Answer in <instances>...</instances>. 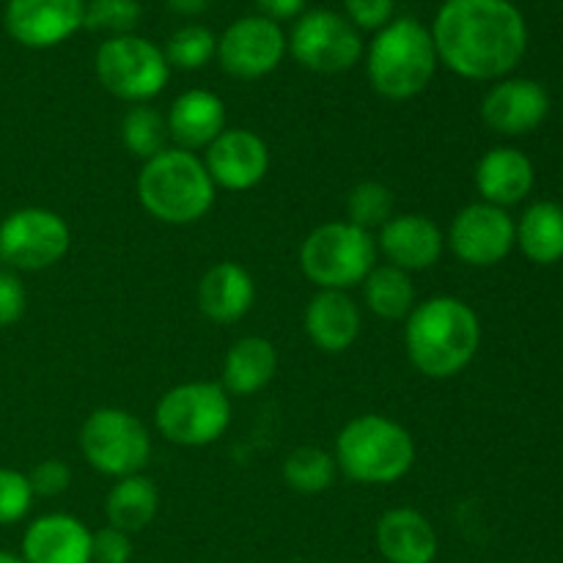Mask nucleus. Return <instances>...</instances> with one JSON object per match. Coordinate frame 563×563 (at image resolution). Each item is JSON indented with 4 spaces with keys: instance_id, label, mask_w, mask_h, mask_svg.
Listing matches in <instances>:
<instances>
[{
    "instance_id": "nucleus-12",
    "label": "nucleus",
    "mask_w": 563,
    "mask_h": 563,
    "mask_svg": "<svg viewBox=\"0 0 563 563\" xmlns=\"http://www.w3.org/2000/svg\"><path fill=\"white\" fill-rule=\"evenodd\" d=\"M445 245L467 267H495L517 245L515 220L506 209L493 207L487 201L467 203L451 220Z\"/></svg>"
},
{
    "instance_id": "nucleus-26",
    "label": "nucleus",
    "mask_w": 563,
    "mask_h": 563,
    "mask_svg": "<svg viewBox=\"0 0 563 563\" xmlns=\"http://www.w3.org/2000/svg\"><path fill=\"white\" fill-rule=\"evenodd\" d=\"M159 511V493L152 478L146 476H126L115 478L104 498V517L110 528H119L124 533H137L154 522Z\"/></svg>"
},
{
    "instance_id": "nucleus-4",
    "label": "nucleus",
    "mask_w": 563,
    "mask_h": 563,
    "mask_svg": "<svg viewBox=\"0 0 563 563\" xmlns=\"http://www.w3.org/2000/svg\"><path fill=\"white\" fill-rule=\"evenodd\" d=\"M438 64L432 31L412 16H399L379 27L368 44L366 75L379 97L407 102L427 91Z\"/></svg>"
},
{
    "instance_id": "nucleus-35",
    "label": "nucleus",
    "mask_w": 563,
    "mask_h": 563,
    "mask_svg": "<svg viewBox=\"0 0 563 563\" xmlns=\"http://www.w3.org/2000/svg\"><path fill=\"white\" fill-rule=\"evenodd\" d=\"M132 539L119 528L104 526L102 531L91 533V563H130Z\"/></svg>"
},
{
    "instance_id": "nucleus-27",
    "label": "nucleus",
    "mask_w": 563,
    "mask_h": 563,
    "mask_svg": "<svg viewBox=\"0 0 563 563\" xmlns=\"http://www.w3.org/2000/svg\"><path fill=\"white\" fill-rule=\"evenodd\" d=\"M363 300H366L368 311L379 319H407L416 308V286H412L410 273L394 267V264H383L368 273L363 280Z\"/></svg>"
},
{
    "instance_id": "nucleus-5",
    "label": "nucleus",
    "mask_w": 563,
    "mask_h": 563,
    "mask_svg": "<svg viewBox=\"0 0 563 563\" xmlns=\"http://www.w3.org/2000/svg\"><path fill=\"white\" fill-rule=\"evenodd\" d=\"M333 456L339 471L355 484L388 487L416 465V440L394 418L368 412L341 429Z\"/></svg>"
},
{
    "instance_id": "nucleus-21",
    "label": "nucleus",
    "mask_w": 563,
    "mask_h": 563,
    "mask_svg": "<svg viewBox=\"0 0 563 563\" xmlns=\"http://www.w3.org/2000/svg\"><path fill=\"white\" fill-rule=\"evenodd\" d=\"M377 550L388 563H434L438 533L421 511L410 506L388 509L377 520Z\"/></svg>"
},
{
    "instance_id": "nucleus-22",
    "label": "nucleus",
    "mask_w": 563,
    "mask_h": 563,
    "mask_svg": "<svg viewBox=\"0 0 563 563\" xmlns=\"http://www.w3.org/2000/svg\"><path fill=\"white\" fill-rule=\"evenodd\" d=\"M165 124H168V137L176 143V148L198 152V148H207L225 130V104L214 91L190 88L174 99Z\"/></svg>"
},
{
    "instance_id": "nucleus-34",
    "label": "nucleus",
    "mask_w": 563,
    "mask_h": 563,
    "mask_svg": "<svg viewBox=\"0 0 563 563\" xmlns=\"http://www.w3.org/2000/svg\"><path fill=\"white\" fill-rule=\"evenodd\" d=\"M27 291L20 275L9 267H0V328H11L25 317Z\"/></svg>"
},
{
    "instance_id": "nucleus-23",
    "label": "nucleus",
    "mask_w": 563,
    "mask_h": 563,
    "mask_svg": "<svg viewBox=\"0 0 563 563\" xmlns=\"http://www.w3.org/2000/svg\"><path fill=\"white\" fill-rule=\"evenodd\" d=\"M537 181V170L528 154L515 146H495L478 159L476 187L482 198L493 207H515L526 201Z\"/></svg>"
},
{
    "instance_id": "nucleus-28",
    "label": "nucleus",
    "mask_w": 563,
    "mask_h": 563,
    "mask_svg": "<svg viewBox=\"0 0 563 563\" xmlns=\"http://www.w3.org/2000/svg\"><path fill=\"white\" fill-rule=\"evenodd\" d=\"M339 476L335 456L317 445H300L284 460V482L300 495H319L330 489Z\"/></svg>"
},
{
    "instance_id": "nucleus-13",
    "label": "nucleus",
    "mask_w": 563,
    "mask_h": 563,
    "mask_svg": "<svg viewBox=\"0 0 563 563\" xmlns=\"http://www.w3.org/2000/svg\"><path fill=\"white\" fill-rule=\"evenodd\" d=\"M286 36L278 22L267 16H242L218 38V60L225 75L236 80H258L273 75L286 55Z\"/></svg>"
},
{
    "instance_id": "nucleus-18",
    "label": "nucleus",
    "mask_w": 563,
    "mask_h": 563,
    "mask_svg": "<svg viewBox=\"0 0 563 563\" xmlns=\"http://www.w3.org/2000/svg\"><path fill=\"white\" fill-rule=\"evenodd\" d=\"M308 341L324 355H341L357 341L363 328V317L357 302L346 291L319 289L306 306L302 317Z\"/></svg>"
},
{
    "instance_id": "nucleus-24",
    "label": "nucleus",
    "mask_w": 563,
    "mask_h": 563,
    "mask_svg": "<svg viewBox=\"0 0 563 563\" xmlns=\"http://www.w3.org/2000/svg\"><path fill=\"white\" fill-rule=\"evenodd\" d=\"M275 372H278V350L269 339L262 335H245V339L234 341L223 361V390L229 396H245L258 394L273 383Z\"/></svg>"
},
{
    "instance_id": "nucleus-25",
    "label": "nucleus",
    "mask_w": 563,
    "mask_h": 563,
    "mask_svg": "<svg viewBox=\"0 0 563 563\" xmlns=\"http://www.w3.org/2000/svg\"><path fill=\"white\" fill-rule=\"evenodd\" d=\"M515 240L528 262L550 267L563 258V207L555 201H537L515 223Z\"/></svg>"
},
{
    "instance_id": "nucleus-37",
    "label": "nucleus",
    "mask_w": 563,
    "mask_h": 563,
    "mask_svg": "<svg viewBox=\"0 0 563 563\" xmlns=\"http://www.w3.org/2000/svg\"><path fill=\"white\" fill-rule=\"evenodd\" d=\"M346 20L361 31H379L390 22L396 0H344Z\"/></svg>"
},
{
    "instance_id": "nucleus-36",
    "label": "nucleus",
    "mask_w": 563,
    "mask_h": 563,
    "mask_svg": "<svg viewBox=\"0 0 563 563\" xmlns=\"http://www.w3.org/2000/svg\"><path fill=\"white\" fill-rule=\"evenodd\" d=\"M27 482H31L33 495H42V498H58V495H64L66 489H69L71 471L66 462L44 460L33 467Z\"/></svg>"
},
{
    "instance_id": "nucleus-39",
    "label": "nucleus",
    "mask_w": 563,
    "mask_h": 563,
    "mask_svg": "<svg viewBox=\"0 0 563 563\" xmlns=\"http://www.w3.org/2000/svg\"><path fill=\"white\" fill-rule=\"evenodd\" d=\"M165 3H168L170 9L176 11V14L196 16V14H201L203 9H207L209 0H165Z\"/></svg>"
},
{
    "instance_id": "nucleus-2",
    "label": "nucleus",
    "mask_w": 563,
    "mask_h": 563,
    "mask_svg": "<svg viewBox=\"0 0 563 563\" xmlns=\"http://www.w3.org/2000/svg\"><path fill=\"white\" fill-rule=\"evenodd\" d=\"M482 346V322L465 300L451 295L418 302L405 319V350L416 372L451 379L465 372Z\"/></svg>"
},
{
    "instance_id": "nucleus-38",
    "label": "nucleus",
    "mask_w": 563,
    "mask_h": 563,
    "mask_svg": "<svg viewBox=\"0 0 563 563\" xmlns=\"http://www.w3.org/2000/svg\"><path fill=\"white\" fill-rule=\"evenodd\" d=\"M256 5L262 9V16L280 25L284 20H295V16L302 14L306 0H256Z\"/></svg>"
},
{
    "instance_id": "nucleus-29",
    "label": "nucleus",
    "mask_w": 563,
    "mask_h": 563,
    "mask_svg": "<svg viewBox=\"0 0 563 563\" xmlns=\"http://www.w3.org/2000/svg\"><path fill=\"white\" fill-rule=\"evenodd\" d=\"M168 124H165L163 115L157 113L148 104H135L132 110H126V115L121 119V143L126 146V152L141 157L143 163L152 159L154 154L165 152L168 148Z\"/></svg>"
},
{
    "instance_id": "nucleus-32",
    "label": "nucleus",
    "mask_w": 563,
    "mask_h": 563,
    "mask_svg": "<svg viewBox=\"0 0 563 563\" xmlns=\"http://www.w3.org/2000/svg\"><path fill=\"white\" fill-rule=\"evenodd\" d=\"M141 22V3L137 0H88L86 20L88 31L110 33V36H126Z\"/></svg>"
},
{
    "instance_id": "nucleus-20",
    "label": "nucleus",
    "mask_w": 563,
    "mask_h": 563,
    "mask_svg": "<svg viewBox=\"0 0 563 563\" xmlns=\"http://www.w3.org/2000/svg\"><path fill=\"white\" fill-rule=\"evenodd\" d=\"M198 308L209 322L234 324L251 313L256 302V284L236 262H220L198 280Z\"/></svg>"
},
{
    "instance_id": "nucleus-8",
    "label": "nucleus",
    "mask_w": 563,
    "mask_h": 563,
    "mask_svg": "<svg viewBox=\"0 0 563 563\" xmlns=\"http://www.w3.org/2000/svg\"><path fill=\"white\" fill-rule=\"evenodd\" d=\"M82 456L110 478L137 476L152 456V438L143 421L121 407H99L80 427Z\"/></svg>"
},
{
    "instance_id": "nucleus-9",
    "label": "nucleus",
    "mask_w": 563,
    "mask_h": 563,
    "mask_svg": "<svg viewBox=\"0 0 563 563\" xmlns=\"http://www.w3.org/2000/svg\"><path fill=\"white\" fill-rule=\"evenodd\" d=\"M93 71L104 91L135 104L163 93L170 77L163 49L135 33L104 38L93 58Z\"/></svg>"
},
{
    "instance_id": "nucleus-15",
    "label": "nucleus",
    "mask_w": 563,
    "mask_h": 563,
    "mask_svg": "<svg viewBox=\"0 0 563 563\" xmlns=\"http://www.w3.org/2000/svg\"><path fill=\"white\" fill-rule=\"evenodd\" d=\"M86 20V0H9L5 31L31 49H47L75 36Z\"/></svg>"
},
{
    "instance_id": "nucleus-1",
    "label": "nucleus",
    "mask_w": 563,
    "mask_h": 563,
    "mask_svg": "<svg viewBox=\"0 0 563 563\" xmlns=\"http://www.w3.org/2000/svg\"><path fill=\"white\" fill-rule=\"evenodd\" d=\"M432 42L440 64L465 80H500L528 49V25L511 0H445Z\"/></svg>"
},
{
    "instance_id": "nucleus-3",
    "label": "nucleus",
    "mask_w": 563,
    "mask_h": 563,
    "mask_svg": "<svg viewBox=\"0 0 563 563\" xmlns=\"http://www.w3.org/2000/svg\"><path fill=\"white\" fill-rule=\"evenodd\" d=\"M214 190L203 159L176 146L154 154L137 174V201L154 220L168 225H190L207 218L214 207Z\"/></svg>"
},
{
    "instance_id": "nucleus-11",
    "label": "nucleus",
    "mask_w": 563,
    "mask_h": 563,
    "mask_svg": "<svg viewBox=\"0 0 563 563\" xmlns=\"http://www.w3.org/2000/svg\"><path fill=\"white\" fill-rule=\"evenodd\" d=\"M286 44L297 64L317 75H341L363 58V38L357 27L330 9L306 11L295 22Z\"/></svg>"
},
{
    "instance_id": "nucleus-10",
    "label": "nucleus",
    "mask_w": 563,
    "mask_h": 563,
    "mask_svg": "<svg viewBox=\"0 0 563 563\" xmlns=\"http://www.w3.org/2000/svg\"><path fill=\"white\" fill-rule=\"evenodd\" d=\"M69 223L53 209H14L0 220V262L9 269H22V273L47 269L69 253Z\"/></svg>"
},
{
    "instance_id": "nucleus-17",
    "label": "nucleus",
    "mask_w": 563,
    "mask_h": 563,
    "mask_svg": "<svg viewBox=\"0 0 563 563\" xmlns=\"http://www.w3.org/2000/svg\"><path fill=\"white\" fill-rule=\"evenodd\" d=\"M377 251L394 267L405 273H421L440 262L445 251V234L427 214H394L379 229Z\"/></svg>"
},
{
    "instance_id": "nucleus-19",
    "label": "nucleus",
    "mask_w": 563,
    "mask_h": 563,
    "mask_svg": "<svg viewBox=\"0 0 563 563\" xmlns=\"http://www.w3.org/2000/svg\"><path fill=\"white\" fill-rule=\"evenodd\" d=\"M91 533L71 515H44L22 537L25 563H91Z\"/></svg>"
},
{
    "instance_id": "nucleus-16",
    "label": "nucleus",
    "mask_w": 563,
    "mask_h": 563,
    "mask_svg": "<svg viewBox=\"0 0 563 563\" xmlns=\"http://www.w3.org/2000/svg\"><path fill=\"white\" fill-rule=\"evenodd\" d=\"M550 113V93L528 77L498 80L482 102V119L498 135L520 137L542 126Z\"/></svg>"
},
{
    "instance_id": "nucleus-14",
    "label": "nucleus",
    "mask_w": 563,
    "mask_h": 563,
    "mask_svg": "<svg viewBox=\"0 0 563 563\" xmlns=\"http://www.w3.org/2000/svg\"><path fill=\"white\" fill-rule=\"evenodd\" d=\"M203 168L214 187L231 192L253 190L269 170V148L264 137L245 126H225L207 148H203Z\"/></svg>"
},
{
    "instance_id": "nucleus-31",
    "label": "nucleus",
    "mask_w": 563,
    "mask_h": 563,
    "mask_svg": "<svg viewBox=\"0 0 563 563\" xmlns=\"http://www.w3.org/2000/svg\"><path fill=\"white\" fill-rule=\"evenodd\" d=\"M165 60L176 69H203L218 55V38L203 25H185L165 44Z\"/></svg>"
},
{
    "instance_id": "nucleus-30",
    "label": "nucleus",
    "mask_w": 563,
    "mask_h": 563,
    "mask_svg": "<svg viewBox=\"0 0 563 563\" xmlns=\"http://www.w3.org/2000/svg\"><path fill=\"white\" fill-rule=\"evenodd\" d=\"M394 218V190L383 181H361L346 196V223L363 231L383 229Z\"/></svg>"
},
{
    "instance_id": "nucleus-33",
    "label": "nucleus",
    "mask_w": 563,
    "mask_h": 563,
    "mask_svg": "<svg viewBox=\"0 0 563 563\" xmlns=\"http://www.w3.org/2000/svg\"><path fill=\"white\" fill-rule=\"evenodd\" d=\"M33 489L25 473L0 467V526H14L31 511Z\"/></svg>"
},
{
    "instance_id": "nucleus-7",
    "label": "nucleus",
    "mask_w": 563,
    "mask_h": 563,
    "mask_svg": "<svg viewBox=\"0 0 563 563\" xmlns=\"http://www.w3.org/2000/svg\"><path fill=\"white\" fill-rule=\"evenodd\" d=\"M231 423V396L223 385L196 379L165 390L154 407V427L181 449H203L218 443Z\"/></svg>"
},
{
    "instance_id": "nucleus-6",
    "label": "nucleus",
    "mask_w": 563,
    "mask_h": 563,
    "mask_svg": "<svg viewBox=\"0 0 563 563\" xmlns=\"http://www.w3.org/2000/svg\"><path fill=\"white\" fill-rule=\"evenodd\" d=\"M377 236L346 220L322 223L302 240L300 269L317 289L346 291L377 267Z\"/></svg>"
},
{
    "instance_id": "nucleus-40",
    "label": "nucleus",
    "mask_w": 563,
    "mask_h": 563,
    "mask_svg": "<svg viewBox=\"0 0 563 563\" xmlns=\"http://www.w3.org/2000/svg\"><path fill=\"white\" fill-rule=\"evenodd\" d=\"M0 563H25V559H22V555L9 553V550H0Z\"/></svg>"
}]
</instances>
